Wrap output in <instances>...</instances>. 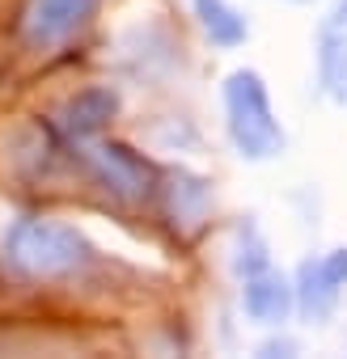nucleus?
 Segmentation results:
<instances>
[{
  "label": "nucleus",
  "mask_w": 347,
  "mask_h": 359,
  "mask_svg": "<svg viewBox=\"0 0 347 359\" xmlns=\"http://www.w3.org/2000/svg\"><path fill=\"white\" fill-rule=\"evenodd\" d=\"M93 250L77 233V224L51 220V216H26L5 237V262L22 279H64L89 266Z\"/></svg>",
  "instance_id": "obj_1"
},
{
  "label": "nucleus",
  "mask_w": 347,
  "mask_h": 359,
  "mask_svg": "<svg viewBox=\"0 0 347 359\" xmlns=\"http://www.w3.org/2000/svg\"><path fill=\"white\" fill-rule=\"evenodd\" d=\"M225 114H229V140L246 161H271L284 152V127L271 110L267 85L258 72L237 68L225 81Z\"/></svg>",
  "instance_id": "obj_2"
},
{
  "label": "nucleus",
  "mask_w": 347,
  "mask_h": 359,
  "mask_svg": "<svg viewBox=\"0 0 347 359\" xmlns=\"http://www.w3.org/2000/svg\"><path fill=\"white\" fill-rule=\"evenodd\" d=\"M102 0H26L22 9V22H18V34L30 51H51L60 43H68Z\"/></svg>",
  "instance_id": "obj_3"
},
{
  "label": "nucleus",
  "mask_w": 347,
  "mask_h": 359,
  "mask_svg": "<svg viewBox=\"0 0 347 359\" xmlns=\"http://www.w3.org/2000/svg\"><path fill=\"white\" fill-rule=\"evenodd\" d=\"M89 169L93 177L123 203H136L148 195V182H152V169L140 152H131L127 144H93L89 148Z\"/></svg>",
  "instance_id": "obj_4"
},
{
  "label": "nucleus",
  "mask_w": 347,
  "mask_h": 359,
  "mask_svg": "<svg viewBox=\"0 0 347 359\" xmlns=\"http://www.w3.org/2000/svg\"><path fill=\"white\" fill-rule=\"evenodd\" d=\"M114 114H119V93L110 85H89L60 106V131L72 140H89V135L106 131L114 123Z\"/></svg>",
  "instance_id": "obj_5"
},
{
  "label": "nucleus",
  "mask_w": 347,
  "mask_h": 359,
  "mask_svg": "<svg viewBox=\"0 0 347 359\" xmlns=\"http://www.w3.org/2000/svg\"><path fill=\"white\" fill-rule=\"evenodd\" d=\"M242 309H246V317L258 321V325H284L288 313L296 309L292 283H288L284 275H275V271H258V275H250L246 287H242Z\"/></svg>",
  "instance_id": "obj_6"
},
{
  "label": "nucleus",
  "mask_w": 347,
  "mask_h": 359,
  "mask_svg": "<svg viewBox=\"0 0 347 359\" xmlns=\"http://www.w3.org/2000/svg\"><path fill=\"white\" fill-rule=\"evenodd\" d=\"M208 208H212V187L204 182V177L183 173V169L165 177V216L174 224L195 229V224H204Z\"/></svg>",
  "instance_id": "obj_7"
},
{
  "label": "nucleus",
  "mask_w": 347,
  "mask_h": 359,
  "mask_svg": "<svg viewBox=\"0 0 347 359\" xmlns=\"http://www.w3.org/2000/svg\"><path fill=\"white\" fill-rule=\"evenodd\" d=\"M292 300L301 304V313L309 317V321H326L330 313H334V304H339V287L322 275V262H301V271H296V287H292Z\"/></svg>",
  "instance_id": "obj_8"
},
{
  "label": "nucleus",
  "mask_w": 347,
  "mask_h": 359,
  "mask_svg": "<svg viewBox=\"0 0 347 359\" xmlns=\"http://www.w3.org/2000/svg\"><path fill=\"white\" fill-rule=\"evenodd\" d=\"M195 18L204 26V34L212 39V47H242L246 43V18L229 5V0H195Z\"/></svg>",
  "instance_id": "obj_9"
},
{
  "label": "nucleus",
  "mask_w": 347,
  "mask_h": 359,
  "mask_svg": "<svg viewBox=\"0 0 347 359\" xmlns=\"http://www.w3.org/2000/svg\"><path fill=\"white\" fill-rule=\"evenodd\" d=\"M233 271L242 275V279H250V275H258V271H267V241L254 233V229H242L237 233V250H233Z\"/></svg>",
  "instance_id": "obj_10"
},
{
  "label": "nucleus",
  "mask_w": 347,
  "mask_h": 359,
  "mask_svg": "<svg viewBox=\"0 0 347 359\" xmlns=\"http://www.w3.org/2000/svg\"><path fill=\"white\" fill-rule=\"evenodd\" d=\"M317 262H322V275H326L334 287H343V283H347V245H343V250H330V254H326V258H317Z\"/></svg>",
  "instance_id": "obj_11"
},
{
  "label": "nucleus",
  "mask_w": 347,
  "mask_h": 359,
  "mask_svg": "<svg viewBox=\"0 0 347 359\" xmlns=\"http://www.w3.org/2000/svg\"><path fill=\"white\" fill-rule=\"evenodd\" d=\"M326 39H334V43H347V0H339V5H334V13L326 18Z\"/></svg>",
  "instance_id": "obj_12"
},
{
  "label": "nucleus",
  "mask_w": 347,
  "mask_h": 359,
  "mask_svg": "<svg viewBox=\"0 0 347 359\" xmlns=\"http://www.w3.org/2000/svg\"><path fill=\"white\" fill-rule=\"evenodd\" d=\"M258 351H263V355H292L296 342H292V338H271V342H263Z\"/></svg>",
  "instance_id": "obj_13"
},
{
  "label": "nucleus",
  "mask_w": 347,
  "mask_h": 359,
  "mask_svg": "<svg viewBox=\"0 0 347 359\" xmlns=\"http://www.w3.org/2000/svg\"><path fill=\"white\" fill-rule=\"evenodd\" d=\"M296 5H305V0H296Z\"/></svg>",
  "instance_id": "obj_14"
}]
</instances>
